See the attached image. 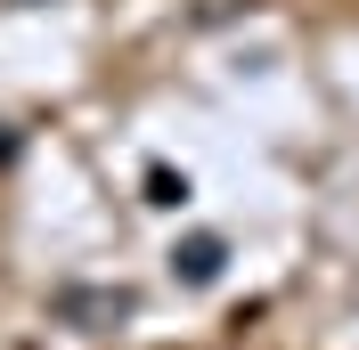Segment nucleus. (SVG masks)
Wrapping results in <instances>:
<instances>
[{"instance_id":"f257e3e1","label":"nucleus","mask_w":359,"mask_h":350,"mask_svg":"<svg viewBox=\"0 0 359 350\" xmlns=\"http://www.w3.org/2000/svg\"><path fill=\"white\" fill-rule=\"evenodd\" d=\"M131 309H139L131 285H57V293H49V318L74 326V334H107V326H123Z\"/></svg>"},{"instance_id":"f03ea898","label":"nucleus","mask_w":359,"mask_h":350,"mask_svg":"<svg viewBox=\"0 0 359 350\" xmlns=\"http://www.w3.org/2000/svg\"><path fill=\"white\" fill-rule=\"evenodd\" d=\"M172 285H188V293H204V285H221V269H229V244L212 237V228H196V237H180L172 253Z\"/></svg>"},{"instance_id":"7ed1b4c3","label":"nucleus","mask_w":359,"mask_h":350,"mask_svg":"<svg viewBox=\"0 0 359 350\" xmlns=\"http://www.w3.org/2000/svg\"><path fill=\"white\" fill-rule=\"evenodd\" d=\"M188 196H196V188H188V172H172V163H147V204H156V212H180Z\"/></svg>"},{"instance_id":"20e7f679","label":"nucleus","mask_w":359,"mask_h":350,"mask_svg":"<svg viewBox=\"0 0 359 350\" xmlns=\"http://www.w3.org/2000/svg\"><path fill=\"white\" fill-rule=\"evenodd\" d=\"M17 147H25V139H17V122H0V163H17Z\"/></svg>"}]
</instances>
